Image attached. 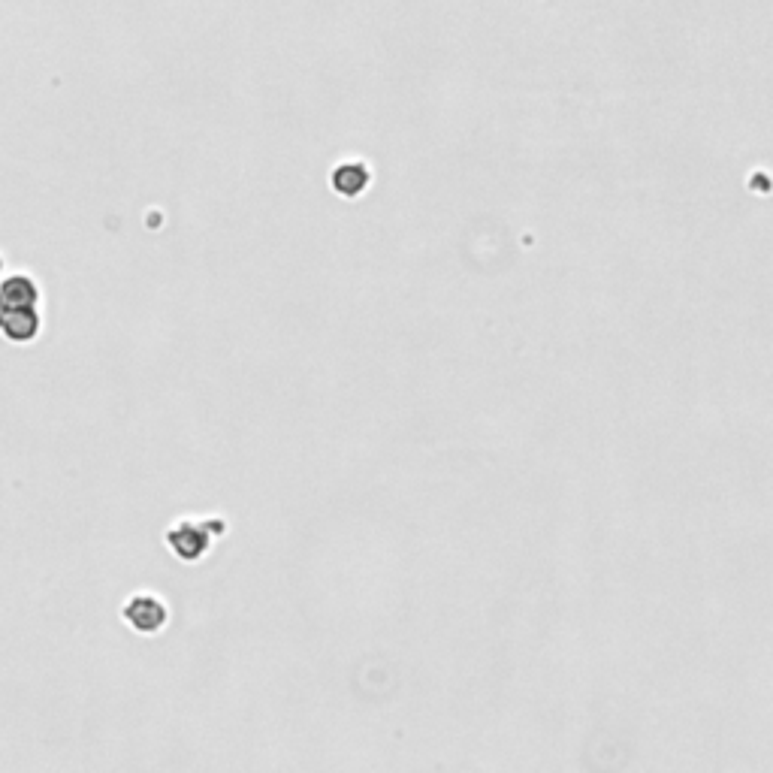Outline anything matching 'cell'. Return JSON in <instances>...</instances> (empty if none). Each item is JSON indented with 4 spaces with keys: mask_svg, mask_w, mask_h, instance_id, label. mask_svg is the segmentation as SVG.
<instances>
[{
    "mask_svg": "<svg viewBox=\"0 0 773 773\" xmlns=\"http://www.w3.org/2000/svg\"><path fill=\"white\" fill-rule=\"evenodd\" d=\"M0 296H4L10 305H37L40 287L31 275H10L0 281Z\"/></svg>",
    "mask_w": 773,
    "mask_h": 773,
    "instance_id": "cell-4",
    "label": "cell"
},
{
    "mask_svg": "<svg viewBox=\"0 0 773 773\" xmlns=\"http://www.w3.org/2000/svg\"><path fill=\"white\" fill-rule=\"evenodd\" d=\"M40 327H43V321H40L37 305H10V315L0 333H4L7 342H13V345H31L40 336Z\"/></svg>",
    "mask_w": 773,
    "mask_h": 773,
    "instance_id": "cell-3",
    "label": "cell"
},
{
    "mask_svg": "<svg viewBox=\"0 0 773 773\" xmlns=\"http://www.w3.org/2000/svg\"><path fill=\"white\" fill-rule=\"evenodd\" d=\"M224 535V523L221 520H179L167 529L164 541L167 547L182 559V562H200L212 541Z\"/></svg>",
    "mask_w": 773,
    "mask_h": 773,
    "instance_id": "cell-1",
    "label": "cell"
},
{
    "mask_svg": "<svg viewBox=\"0 0 773 773\" xmlns=\"http://www.w3.org/2000/svg\"><path fill=\"white\" fill-rule=\"evenodd\" d=\"M7 315H10V302L0 296V330H4V321H7Z\"/></svg>",
    "mask_w": 773,
    "mask_h": 773,
    "instance_id": "cell-5",
    "label": "cell"
},
{
    "mask_svg": "<svg viewBox=\"0 0 773 773\" xmlns=\"http://www.w3.org/2000/svg\"><path fill=\"white\" fill-rule=\"evenodd\" d=\"M0 269H4V257H0Z\"/></svg>",
    "mask_w": 773,
    "mask_h": 773,
    "instance_id": "cell-6",
    "label": "cell"
},
{
    "mask_svg": "<svg viewBox=\"0 0 773 773\" xmlns=\"http://www.w3.org/2000/svg\"><path fill=\"white\" fill-rule=\"evenodd\" d=\"M121 620L136 635H158L170 623V607L161 595H154V592H133L121 604Z\"/></svg>",
    "mask_w": 773,
    "mask_h": 773,
    "instance_id": "cell-2",
    "label": "cell"
}]
</instances>
